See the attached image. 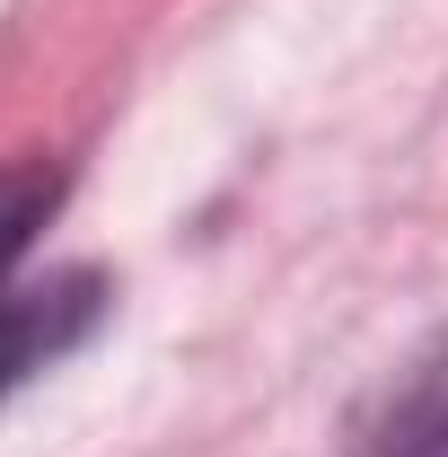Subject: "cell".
I'll use <instances>...</instances> for the list:
<instances>
[{
	"instance_id": "cell-1",
	"label": "cell",
	"mask_w": 448,
	"mask_h": 457,
	"mask_svg": "<svg viewBox=\"0 0 448 457\" xmlns=\"http://www.w3.org/2000/svg\"><path fill=\"white\" fill-rule=\"evenodd\" d=\"M45 212H54V168H0V387L18 370H36L45 352H62L79 335L88 299H97L88 273H71L54 290H9V273H18V255H27Z\"/></svg>"
},
{
	"instance_id": "cell-2",
	"label": "cell",
	"mask_w": 448,
	"mask_h": 457,
	"mask_svg": "<svg viewBox=\"0 0 448 457\" xmlns=\"http://www.w3.org/2000/svg\"><path fill=\"white\" fill-rule=\"evenodd\" d=\"M361 457H448V343L404 370V387L378 404Z\"/></svg>"
}]
</instances>
